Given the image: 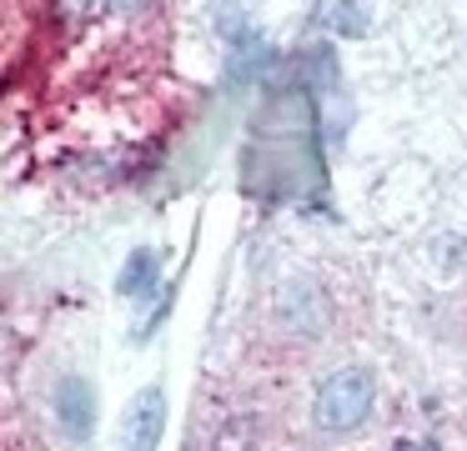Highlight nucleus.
I'll return each mask as SVG.
<instances>
[{"label":"nucleus","instance_id":"1","mask_svg":"<svg viewBox=\"0 0 467 451\" xmlns=\"http://www.w3.org/2000/svg\"><path fill=\"white\" fill-rule=\"evenodd\" d=\"M377 406V376L367 366H337L317 381L312 396V421L327 436H347V431H362L367 416Z\"/></svg>","mask_w":467,"mask_h":451},{"label":"nucleus","instance_id":"2","mask_svg":"<svg viewBox=\"0 0 467 451\" xmlns=\"http://www.w3.org/2000/svg\"><path fill=\"white\" fill-rule=\"evenodd\" d=\"M272 321L296 341H322L327 326H332V301L312 276H292L272 296Z\"/></svg>","mask_w":467,"mask_h":451},{"label":"nucleus","instance_id":"3","mask_svg":"<svg viewBox=\"0 0 467 451\" xmlns=\"http://www.w3.org/2000/svg\"><path fill=\"white\" fill-rule=\"evenodd\" d=\"M51 406H56V426H61L71 441H86L96 431V386L86 376H61L56 381Z\"/></svg>","mask_w":467,"mask_h":451},{"label":"nucleus","instance_id":"4","mask_svg":"<svg viewBox=\"0 0 467 451\" xmlns=\"http://www.w3.org/2000/svg\"><path fill=\"white\" fill-rule=\"evenodd\" d=\"M161 431H166V396H161V386L136 391L131 411H126V421H121V441L131 451H156V446H161Z\"/></svg>","mask_w":467,"mask_h":451},{"label":"nucleus","instance_id":"5","mask_svg":"<svg viewBox=\"0 0 467 451\" xmlns=\"http://www.w3.org/2000/svg\"><path fill=\"white\" fill-rule=\"evenodd\" d=\"M116 291H121L126 301H151L156 291H161V256H156L151 246L131 251L121 266V276H116Z\"/></svg>","mask_w":467,"mask_h":451},{"label":"nucleus","instance_id":"6","mask_svg":"<svg viewBox=\"0 0 467 451\" xmlns=\"http://www.w3.org/2000/svg\"><path fill=\"white\" fill-rule=\"evenodd\" d=\"M322 26L342 40H362L372 30V15L362 0H322Z\"/></svg>","mask_w":467,"mask_h":451},{"label":"nucleus","instance_id":"7","mask_svg":"<svg viewBox=\"0 0 467 451\" xmlns=\"http://www.w3.org/2000/svg\"><path fill=\"white\" fill-rule=\"evenodd\" d=\"M151 0H106V10H116V15H136V10H146Z\"/></svg>","mask_w":467,"mask_h":451},{"label":"nucleus","instance_id":"8","mask_svg":"<svg viewBox=\"0 0 467 451\" xmlns=\"http://www.w3.org/2000/svg\"><path fill=\"white\" fill-rule=\"evenodd\" d=\"M66 5H71V10H86V5H91V0H66Z\"/></svg>","mask_w":467,"mask_h":451}]
</instances>
